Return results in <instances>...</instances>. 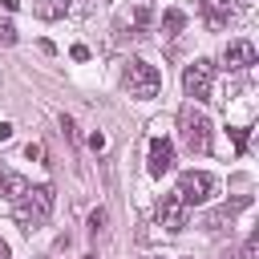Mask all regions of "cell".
I'll use <instances>...</instances> for the list:
<instances>
[{"label": "cell", "mask_w": 259, "mask_h": 259, "mask_svg": "<svg viewBox=\"0 0 259 259\" xmlns=\"http://www.w3.org/2000/svg\"><path fill=\"white\" fill-rule=\"evenodd\" d=\"M231 142H235V150L243 154V150H247V130H243V125H235V130H231Z\"/></svg>", "instance_id": "obj_14"}, {"label": "cell", "mask_w": 259, "mask_h": 259, "mask_svg": "<svg viewBox=\"0 0 259 259\" xmlns=\"http://www.w3.org/2000/svg\"><path fill=\"white\" fill-rule=\"evenodd\" d=\"M146 166H150L154 178H162V174L174 166V146H170L166 138H154V142H150V162H146Z\"/></svg>", "instance_id": "obj_8"}, {"label": "cell", "mask_w": 259, "mask_h": 259, "mask_svg": "<svg viewBox=\"0 0 259 259\" xmlns=\"http://www.w3.org/2000/svg\"><path fill=\"white\" fill-rule=\"evenodd\" d=\"M85 259H97V255H85Z\"/></svg>", "instance_id": "obj_23"}, {"label": "cell", "mask_w": 259, "mask_h": 259, "mask_svg": "<svg viewBox=\"0 0 259 259\" xmlns=\"http://www.w3.org/2000/svg\"><path fill=\"white\" fill-rule=\"evenodd\" d=\"M178 125H182V142H186L190 154H206L210 150V121H206V113H198L194 105H186L178 113Z\"/></svg>", "instance_id": "obj_3"}, {"label": "cell", "mask_w": 259, "mask_h": 259, "mask_svg": "<svg viewBox=\"0 0 259 259\" xmlns=\"http://www.w3.org/2000/svg\"><path fill=\"white\" fill-rule=\"evenodd\" d=\"M255 57H259V53H255L251 40H231V45L223 49V65H227V69H251Z\"/></svg>", "instance_id": "obj_7"}, {"label": "cell", "mask_w": 259, "mask_h": 259, "mask_svg": "<svg viewBox=\"0 0 259 259\" xmlns=\"http://www.w3.org/2000/svg\"><path fill=\"white\" fill-rule=\"evenodd\" d=\"M158 223H162L166 231H182V227H186V202L178 198V190H174V194H162V202H158Z\"/></svg>", "instance_id": "obj_6"}, {"label": "cell", "mask_w": 259, "mask_h": 259, "mask_svg": "<svg viewBox=\"0 0 259 259\" xmlns=\"http://www.w3.org/2000/svg\"><path fill=\"white\" fill-rule=\"evenodd\" d=\"M101 223H105V210H93V214H89V231H97Z\"/></svg>", "instance_id": "obj_17"}, {"label": "cell", "mask_w": 259, "mask_h": 259, "mask_svg": "<svg viewBox=\"0 0 259 259\" xmlns=\"http://www.w3.org/2000/svg\"><path fill=\"white\" fill-rule=\"evenodd\" d=\"M0 40H4V45H16V28H12V24H0Z\"/></svg>", "instance_id": "obj_15"}, {"label": "cell", "mask_w": 259, "mask_h": 259, "mask_svg": "<svg viewBox=\"0 0 259 259\" xmlns=\"http://www.w3.org/2000/svg\"><path fill=\"white\" fill-rule=\"evenodd\" d=\"M210 81H214V65H210V61H194V65H186V73H182V89H186V97H194V101H206V97H210Z\"/></svg>", "instance_id": "obj_5"}, {"label": "cell", "mask_w": 259, "mask_h": 259, "mask_svg": "<svg viewBox=\"0 0 259 259\" xmlns=\"http://www.w3.org/2000/svg\"><path fill=\"white\" fill-rule=\"evenodd\" d=\"M202 12L210 20V28H227L235 20V0H202Z\"/></svg>", "instance_id": "obj_9"}, {"label": "cell", "mask_w": 259, "mask_h": 259, "mask_svg": "<svg viewBox=\"0 0 259 259\" xmlns=\"http://www.w3.org/2000/svg\"><path fill=\"white\" fill-rule=\"evenodd\" d=\"M0 259H8V243L4 239H0Z\"/></svg>", "instance_id": "obj_21"}, {"label": "cell", "mask_w": 259, "mask_h": 259, "mask_svg": "<svg viewBox=\"0 0 259 259\" xmlns=\"http://www.w3.org/2000/svg\"><path fill=\"white\" fill-rule=\"evenodd\" d=\"M223 259H243V255H223Z\"/></svg>", "instance_id": "obj_22"}, {"label": "cell", "mask_w": 259, "mask_h": 259, "mask_svg": "<svg viewBox=\"0 0 259 259\" xmlns=\"http://www.w3.org/2000/svg\"><path fill=\"white\" fill-rule=\"evenodd\" d=\"M146 20H150V12H146V8H134V24H138V28H142V24H146Z\"/></svg>", "instance_id": "obj_18"}, {"label": "cell", "mask_w": 259, "mask_h": 259, "mask_svg": "<svg viewBox=\"0 0 259 259\" xmlns=\"http://www.w3.org/2000/svg\"><path fill=\"white\" fill-rule=\"evenodd\" d=\"M8 138H12V125H8V121H0V142H8Z\"/></svg>", "instance_id": "obj_19"}, {"label": "cell", "mask_w": 259, "mask_h": 259, "mask_svg": "<svg viewBox=\"0 0 259 259\" xmlns=\"http://www.w3.org/2000/svg\"><path fill=\"white\" fill-rule=\"evenodd\" d=\"M12 202H16V206H12L16 223H20L24 231H36V227H45V223H49L57 194H53V186H49V182H40V186H24Z\"/></svg>", "instance_id": "obj_1"}, {"label": "cell", "mask_w": 259, "mask_h": 259, "mask_svg": "<svg viewBox=\"0 0 259 259\" xmlns=\"http://www.w3.org/2000/svg\"><path fill=\"white\" fill-rule=\"evenodd\" d=\"M158 89H162V73H158L150 61L134 57V61L125 65V93H130V97H138V101H150Z\"/></svg>", "instance_id": "obj_2"}, {"label": "cell", "mask_w": 259, "mask_h": 259, "mask_svg": "<svg viewBox=\"0 0 259 259\" xmlns=\"http://www.w3.org/2000/svg\"><path fill=\"white\" fill-rule=\"evenodd\" d=\"M24 154H28V158H36V162H40V158H45V146H40V142H28V150H24Z\"/></svg>", "instance_id": "obj_16"}, {"label": "cell", "mask_w": 259, "mask_h": 259, "mask_svg": "<svg viewBox=\"0 0 259 259\" xmlns=\"http://www.w3.org/2000/svg\"><path fill=\"white\" fill-rule=\"evenodd\" d=\"M214 194V178L206 174V170H182V178H178V198L190 206V202H206Z\"/></svg>", "instance_id": "obj_4"}, {"label": "cell", "mask_w": 259, "mask_h": 259, "mask_svg": "<svg viewBox=\"0 0 259 259\" xmlns=\"http://www.w3.org/2000/svg\"><path fill=\"white\" fill-rule=\"evenodd\" d=\"M0 4H4V12H16L20 8V0H0Z\"/></svg>", "instance_id": "obj_20"}, {"label": "cell", "mask_w": 259, "mask_h": 259, "mask_svg": "<svg viewBox=\"0 0 259 259\" xmlns=\"http://www.w3.org/2000/svg\"><path fill=\"white\" fill-rule=\"evenodd\" d=\"M32 12L40 20H61L69 12V0H32Z\"/></svg>", "instance_id": "obj_11"}, {"label": "cell", "mask_w": 259, "mask_h": 259, "mask_svg": "<svg viewBox=\"0 0 259 259\" xmlns=\"http://www.w3.org/2000/svg\"><path fill=\"white\" fill-rule=\"evenodd\" d=\"M247 202H251V198H247V194H243V198H235V202H231V206H219V210H210V214H206V219H202V223H206V227H210V231H219V223H227V227H231V219H235V214H239V210H243V206H247Z\"/></svg>", "instance_id": "obj_10"}, {"label": "cell", "mask_w": 259, "mask_h": 259, "mask_svg": "<svg viewBox=\"0 0 259 259\" xmlns=\"http://www.w3.org/2000/svg\"><path fill=\"white\" fill-rule=\"evenodd\" d=\"M20 190H24V178H20V174H12V170L0 162V198H16Z\"/></svg>", "instance_id": "obj_12"}, {"label": "cell", "mask_w": 259, "mask_h": 259, "mask_svg": "<svg viewBox=\"0 0 259 259\" xmlns=\"http://www.w3.org/2000/svg\"><path fill=\"white\" fill-rule=\"evenodd\" d=\"M182 24H186L182 8H166V16H162V32H166V36H178V32H182Z\"/></svg>", "instance_id": "obj_13"}]
</instances>
